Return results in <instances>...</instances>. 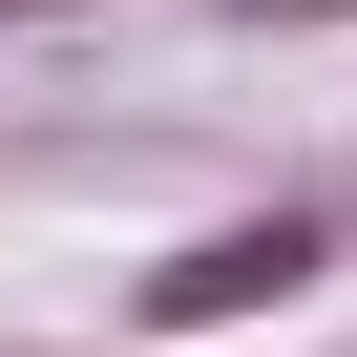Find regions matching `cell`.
Instances as JSON below:
<instances>
[{"label":"cell","mask_w":357,"mask_h":357,"mask_svg":"<svg viewBox=\"0 0 357 357\" xmlns=\"http://www.w3.org/2000/svg\"><path fill=\"white\" fill-rule=\"evenodd\" d=\"M315 273H336V211L273 190V211H211L190 252H147V273H126V336H252V315H294Z\"/></svg>","instance_id":"1"},{"label":"cell","mask_w":357,"mask_h":357,"mask_svg":"<svg viewBox=\"0 0 357 357\" xmlns=\"http://www.w3.org/2000/svg\"><path fill=\"white\" fill-rule=\"evenodd\" d=\"M231 22H357V0H231Z\"/></svg>","instance_id":"2"}]
</instances>
